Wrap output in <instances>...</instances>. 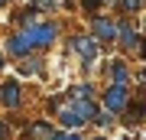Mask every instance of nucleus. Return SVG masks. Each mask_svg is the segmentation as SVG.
<instances>
[{
  "label": "nucleus",
  "instance_id": "f257e3e1",
  "mask_svg": "<svg viewBox=\"0 0 146 140\" xmlns=\"http://www.w3.org/2000/svg\"><path fill=\"white\" fill-rule=\"evenodd\" d=\"M23 36L29 39V46H49V42L58 36V29H55L52 23H26Z\"/></svg>",
  "mask_w": 146,
  "mask_h": 140
},
{
  "label": "nucleus",
  "instance_id": "f03ea898",
  "mask_svg": "<svg viewBox=\"0 0 146 140\" xmlns=\"http://www.w3.org/2000/svg\"><path fill=\"white\" fill-rule=\"evenodd\" d=\"M107 111L110 114H117V111H127V85L120 82L114 88L107 91Z\"/></svg>",
  "mask_w": 146,
  "mask_h": 140
},
{
  "label": "nucleus",
  "instance_id": "7ed1b4c3",
  "mask_svg": "<svg viewBox=\"0 0 146 140\" xmlns=\"http://www.w3.org/2000/svg\"><path fill=\"white\" fill-rule=\"evenodd\" d=\"M75 49L84 56V65L91 68L94 59H98V46H94V39H91V36H78V39H75Z\"/></svg>",
  "mask_w": 146,
  "mask_h": 140
},
{
  "label": "nucleus",
  "instance_id": "20e7f679",
  "mask_svg": "<svg viewBox=\"0 0 146 140\" xmlns=\"http://www.w3.org/2000/svg\"><path fill=\"white\" fill-rule=\"evenodd\" d=\"M114 33H120V39H123V46L136 49V42H140V36H136V29H133L130 23H120V26H114Z\"/></svg>",
  "mask_w": 146,
  "mask_h": 140
},
{
  "label": "nucleus",
  "instance_id": "39448f33",
  "mask_svg": "<svg viewBox=\"0 0 146 140\" xmlns=\"http://www.w3.org/2000/svg\"><path fill=\"white\" fill-rule=\"evenodd\" d=\"M91 26H94V33H98V39H114V23H110V20L98 16V20H94Z\"/></svg>",
  "mask_w": 146,
  "mask_h": 140
},
{
  "label": "nucleus",
  "instance_id": "423d86ee",
  "mask_svg": "<svg viewBox=\"0 0 146 140\" xmlns=\"http://www.w3.org/2000/svg\"><path fill=\"white\" fill-rule=\"evenodd\" d=\"M29 49H33V46H29V39L23 36V33H16V36L10 39V52H13V56H26Z\"/></svg>",
  "mask_w": 146,
  "mask_h": 140
},
{
  "label": "nucleus",
  "instance_id": "0eeeda50",
  "mask_svg": "<svg viewBox=\"0 0 146 140\" xmlns=\"http://www.w3.org/2000/svg\"><path fill=\"white\" fill-rule=\"evenodd\" d=\"M0 91H3V101L10 104V108H13L16 101H20V85H16V82H10V85H3V88H0Z\"/></svg>",
  "mask_w": 146,
  "mask_h": 140
},
{
  "label": "nucleus",
  "instance_id": "6e6552de",
  "mask_svg": "<svg viewBox=\"0 0 146 140\" xmlns=\"http://www.w3.org/2000/svg\"><path fill=\"white\" fill-rule=\"evenodd\" d=\"M62 124H65V127H78V124H84V121L75 114L72 108H65V111H62Z\"/></svg>",
  "mask_w": 146,
  "mask_h": 140
},
{
  "label": "nucleus",
  "instance_id": "1a4fd4ad",
  "mask_svg": "<svg viewBox=\"0 0 146 140\" xmlns=\"http://www.w3.org/2000/svg\"><path fill=\"white\" fill-rule=\"evenodd\" d=\"M114 78L117 82H127V65L123 62H114Z\"/></svg>",
  "mask_w": 146,
  "mask_h": 140
},
{
  "label": "nucleus",
  "instance_id": "9d476101",
  "mask_svg": "<svg viewBox=\"0 0 146 140\" xmlns=\"http://www.w3.org/2000/svg\"><path fill=\"white\" fill-rule=\"evenodd\" d=\"M123 7L127 10H140V0H123Z\"/></svg>",
  "mask_w": 146,
  "mask_h": 140
},
{
  "label": "nucleus",
  "instance_id": "9b49d317",
  "mask_svg": "<svg viewBox=\"0 0 146 140\" xmlns=\"http://www.w3.org/2000/svg\"><path fill=\"white\" fill-rule=\"evenodd\" d=\"M3 137H7V127H3V124H0V140H3Z\"/></svg>",
  "mask_w": 146,
  "mask_h": 140
},
{
  "label": "nucleus",
  "instance_id": "f8f14e48",
  "mask_svg": "<svg viewBox=\"0 0 146 140\" xmlns=\"http://www.w3.org/2000/svg\"><path fill=\"white\" fill-rule=\"evenodd\" d=\"M0 68H3V59H0Z\"/></svg>",
  "mask_w": 146,
  "mask_h": 140
},
{
  "label": "nucleus",
  "instance_id": "ddd939ff",
  "mask_svg": "<svg viewBox=\"0 0 146 140\" xmlns=\"http://www.w3.org/2000/svg\"><path fill=\"white\" fill-rule=\"evenodd\" d=\"M68 140H78V137H68Z\"/></svg>",
  "mask_w": 146,
  "mask_h": 140
},
{
  "label": "nucleus",
  "instance_id": "4468645a",
  "mask_svg": "<svg viewBox=\"0 0 146 140\" xmlns=\"http://www.w3.org/2000/svg\"><path fill=\"white\" fill-rule=\"evenodd\" d=\"M94 140H104V137H94Z\"/></svg>",
  "mask_w": 146,
  "mask_h": 140
},
{
  "label": "nucleus",
  "instance_id": "2eb2a0df",
  "mask_svg": "<svg viewBox=\"0 0 146 140\" xmlns=\"http://www.w3.org/2000/svg\"><path fill=\"white\" fill-rule=\"evenodd\" d=\"M0 7H3V0H0Z\"/></svg>",
  "mask_w": 146,
  "mask_h": 140
}]
</instances>
